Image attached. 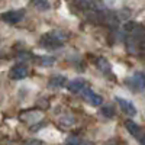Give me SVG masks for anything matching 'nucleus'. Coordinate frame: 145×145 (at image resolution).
<instances>
[{
    "mask_svg": "<svg viewBox=\"0 0 145 145\" xmlns=\"http://www.w3.org/2000/svg\"><path fill=\"white\" fill-rule=\"evenodd\" d=\"M123 31L128 35H131L132 38L138 39V41L145 38V26L139 25V23H137V22H126L123 25Z\"/></svg>",
    "mask_w": 145,
    "mask_h": 145,
    "instance_id": "obj_1",
    "label": "nucleus"
},
{
    "mask_svg": "<svg viewBox=\"0 0 145 145\" xmlns=\"http://www.w3.org/2000/svg\"><path fill=\"white\" fill-rule=\"evenodd\" d=\"M41 45L44 48H58L63 45V39L59 38L58 33H48V35L42 36Z\"/></svg>",
    "mask_w": 145,
    "mask_h": 145,
    "instance_id": "obj_2",
    "label": "nucleus"
},
{
    "mask_svg": "<svg viewBox=\"0 0 145 145\" xmlns=\"http://www.w3.org/2000/svg\"><path fill=\"white\" fill-rule=\"evenodd\" d=\"M126 84H129L131 87H134L139 91L145 90V74L144 72H135L131 78L126 80Z\"/></svg>",
    "mask_w": 145,
    "mask_h": 145,
    "instance_id": "obj_3",
    "label": "nucleus"
},
{
    "mask_svg": "<svg viewBox=\"0 0 145 145\" xmlns=\"http://www.w3.org/2000/svg\"><path fill=\"white\" fill-rule=\"evenodd\" d=\"M81 94H83V97L86 99L90 105H93V106H100L102 105V102H103V99L100 97L99 94H96L93 90H90L89 87H86L84 86L83 89H81V91H80Z\"/></svg>",
    "mask_w": 145,
    "mask_h": 145,
    "instance_id": "obj_4",
    "label": "nucleus"
},
{
    "mask_svg": "<svg viewBox=\"0 0 145 145\" xmlns=\"http://www.w3.org/2000/svg\"><path fill=\"white\" fill-rule=\"evenodd\" d=\"M23 15L25 12L23 10H10V12H5V13L0 15L2 20L7 22V23H18L23 19Z\"/></svg>",
    "mask_w": 145,
    "mask_h": 145,
    "instance_id": "obj_5",
    "label": "nucleus"
},
{
    "mask_svg": "<svg viewBox=\"0 0 145 145\" xmlns=\"http://www.w3.org/2000/svg\"><path fill=\"white\" fill-rule=\"evenodd\" d=\"M28 76V67L23 64H18L15 67H12L9 71V77L12 80H23Z\"/></svg>",
    "mask_w": 145,
    "mask_h": 145,
    "instance_id": "obj_6",
    "label": "nucleus"
},
{
    "mask_svg": "<svg viewBox=\"0 0 145 145\" xmlns=\"http://www.w3.org/2000/svg\"><path fill=\"white\" fill-rule=\"evenodd\" d=\"M115 99H116V102L119 103L120 109H122L126 115H129V116H135V115H137V107L132 105L131 102H128V100H125V99H122V97H115Z\"/></svg>",
    "mask_w": 145,
    "mask_h": 145,
    "instance_id": "obj_7",
    "label": "nucleus"
},
{
    "mask_svg": "<svg viewBox=\"0 0 145 145\" xmlns=\"http://www.w3.org/2000/svg\"><path fill=\"white\" fill-rule=\"evenodd\" d=\"M125 128L128 129L129 134H131L132 137H135V138H138V137H139V134H141V128L134 122V120H131V119L125 120Z\"/></svg>",
    "mask_w": 145,
    "mask_h": 145,
    "instance_id": "obj_8",
    "label": "nucleus"
},
{
    "mask_svg": "<svg viewBox=\"0 0 145 145\" xmlns=\"http://www.w3.org/2000/svg\"><path fill=\"white\" fill-rule=\"evenodd\" d=\"M84 86H86V83H84L83 80H80V78L72 80V81L67 83V89H68L70 91H72V93H78V91H81V89H83Z\"/></svg>",
    "mask_w": 145,
    "mask_h": 145,
    "instance_id": "obj_9",
    "label": "nucleus"
},
{
    "mask_svg": "<svg viewBox=\"0 0 145 145\" xmlns=\"http://www.w3.org/2000/svg\"><path fill=\"white\" fill-rule=\"evenodd\" d=\"M67 83V78L64 76H52L50 80V86L51 87H61Z\"/></svg>",
    "mask_w": 145,
    "mask_h": 145,
    "instance_id": "obj_10",
    "label": "nucleus"
},
{
    "mask_svg": "<svg viewBox=\"0 0 145 145\" xmlns=\"http://www.w3.org/2000/svg\"><path fill=\"white\" fill-rule=\"evenodd\" d=\"M97 67H99L103 72H110V70H112L110 64H109V61H107L106 58H99V59H97Z\"/></svg>",
    "mask_w": 145,
    "mask_h": 145,
    "instance_id": "obj_11",
    "label": "nucleus"
},
{
    "mask_svg": "<svg viewBox=\"0 0 145 145\" xmlns=\"http://www.w3.org/2000/svg\"><path fill=\"white\" fill-rule=\"evenodd\" d=\"M54 63H55V58L54 57H46L45 55V57H41L39 58V64L41 65H52Z\"/></svg>",
    "mask_w": 145,
    "mask_h": 145,
    "instance_id": "obj_12",
    "label": "nucleus"
},
{
    "mask_svg": "<svg viewBox=\"0 0 145 145\" xmlns=\"http://www.w3.org/2000/svg\"><path fill=\"white\" fill-rule=\"evenodd\" d=\"M33 5H38V7L44 9V10L50 9V3H48L46 0H33Z\"/></svg>",
    "mask_w": 145,
    "mask_h": 145,
    "instance_id": "obj_13",
    "label": "nucleus"
},
{
    "mask_svg": "<svg viewBox=\"0 0 145 145\" xmlns=\"http://www.w3.org/2000/svg\"><path fill=\"white\" fill-rule=\"evenodd\" d=\"M76 3L83 9H87V7L91 6V0H76Z\"/></svg>",
    "mask_w": 145,
    "mask_h": 145,
    "instance_id": "obj_14",
    "label": "nucleus"
},
{
    "mask_svg": "<svg viewBox=\"0 0 145 145\" xmlns=\"http://www.w3.org/2000/svg\"><path fill=\"white\" fill-rule=\"evenodd\" d=\"M102 113H103L105 116H107V118H112V116H113V109H112L110 106H106V107L102 109Z\"/></svg>",
    "mask_w": 145,
    "mask_h": 145,
    "instance_id": "obj_15",
    "label": "nucleus"
},
{
    "mask_svg": "<svg viewBox=\"0 0 145 145\" xmlns=\"http://www.w3.org/2000/svg\"><path fill=\"white\" fill-rule=\"evenodd\" d=\"M138 139H139V142H141V144H144V145H145V134H141V135L138 137Z\"/></svg>",
    "mask_w": 145,
    "mask_h": 145,
    "instance_id": "obj_16",
    "label": "nucleus"
},
{
    "mask_svg": "<svg viewBox=\"0 0 145 145\" xmlns=\"http://www.w3.org/2000/svg\"><path fill=\"white\" fill-rule=\"evenodd\" d=\"M142 42H141V48H142V50H145V38L144 39H141Z\"/></svg>",
    "mask_w": 145,
    "mask_h": 145,
    "instance_id": "obj_17",
    "label": "nucleus"
}]
</instances>
